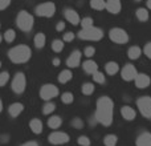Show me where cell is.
<instances>
[{
    "label": "cell",
    "instance_id": "cell-26",
    "mask_svg": "<svg viewBox=\"0 0 151 146\" xmlns=\"http://www.w3.org/2000/svg\"><path fill=\"white\" fill-rule=\"evenodd\" d=\"M90 7L96 11H102L106 8V1L105 0H90Z\"/></svg>",
    "mask_w": 151,
    "mask_h": 146
},
{
    "label": "cell",
    "instance_id": "cell-45",
    "mask_svg": "<svg viewBox=\"0 0 151 146\" xmlns=\"http://www.w3.org/2000/svg\"><path fill=\"white\" fill-rule=\"evenodd\" d=\"M52 64H53V65H55V66H58V65H60V64H61V61H60V59H57V57H56V59H53V61H52Z\"/></svg>",
    "mask_w": 151,
    "mask_h": 146
},
{
    "label": "cell",
    "instance_id": "cell-29",
    "mask_svg": "<svg viewBox=\"0 0 151 146\" xmlns=\"http://www.w3.org/2000/svg\"><path fill=\"white\" fill-rule=\"evenodd\" d=\"M93 92H94V85L91 82H85L82 85V94L90 96V94H93Z\"/></svg>",
    "mask_w": 151,
    "mask_h": 146
},
{
    "label": "cell",
    "instance_id": "cell-43",
    "mask_svg": "<svg viewBox=\"0 0 151 146\" xmlns=\"http://www.w3.org/2000/svg\"><path fill=\"white\" fill-rule=\"evenodd\" d=\"M56 29H57L58 32L64 31V29H65V23H64V21H58L57 25H56Z\"/></svg>",
    "mask_w": 151,
    "mask_h": 146
},
{
    "label": "cell",
    "instance_id": "cell-49",
    "mask_svg": "<svg viewBox=\"0 0 151 146\" xmlns=\"http://www.w3.org/2000/svg\"><path fill=\"white\" fill-rule=\"evenodd\" d=\"M0 43H1V35H0Z\"/></svg>",
    "mask_w": 151,
    "mask_h": 146
},
{
    "label": "cell",
    "instance_id": "cell-8",
    "mask_svg": "<svg viewBox=\"0 0 151 146\" xmlns=\"http://www.w3.org/2000/svg\"><path fill=\"white\" fill-rule=\"evenodd\" d=\"M58 93H60L58 88L56 85H53V84H45L40 89V97L42 100H45V101H50L52 98L57 97Z\"/></svg>",
    "mask_w": 151,
    "mask_h": 146
},
{
    "label": "cell",
    "instance_id": "cell-17",
    "mask_svg": "<svg viewBox=\"0 0 151 146\" xmlns=\"http://www.w3.org/2000/svg\"><path fill=\"white\" fill-rule=\"evenodd\" d=\"M121 114H122V117L125 118L126 121H133L134 118L137 117V112L130 106H122V109H121Z\"/></svg>",
    "mask_w": 151,
    "mask_h": 146
},
{
    "label": "cell",
    "instance_id": "cell-6",
    "mask_svg": "<svg viewBox=\"0 0 151 146\" xmlns=\"http://www.w3.org/2000/svg\"><path fill=\"white\" fill-rule=\"evenodd\" d=\"M109 37L115 44H126L129 41V35L122 28H111L109 32Z\"/></svg>",
    "mask_w": 151,
    "mask_h": 146
},
{
    "label": "cell",
    "instance_id": "cell-2",
    "mask_svg": "<svg viewBox=\"0 0 151 146\" xmlns=\"http://www.w3.org/2000/svg\"><path fill=\"white\" fill-rule=\"evenodd\" d=\"M31 48L28 45H17V47H13L12 49H9L8 52V57L12 63L15 64H23L31 59Z\"/></svg>",
    "mask_w": 151,
    "mask_h": 146
},
{
    "label": "cell",
    "instance_id": "cell-40",
    "mask_svg": "<svg viewBox=\"0 0 151 146\" xmlns=\"http://www.w3.org/2000/svg\"><path fill=\"white\" fill-rule=\"evenodd\" d=\"M76 35L73 33V32H66V33H64V41H72V40L74 39Z\"/></svg>",
    "mask_w": 151,
    "mask_h": 146
},
{
    "label": "cell",
    "instance_id": "cell-3",
    "mask_svg": "<svg viewBox=\"0 0 151 146\" xmlns=\"http://www.w3.org/2000/svg\"><path fill=\"white\" fill-rule=\"evenodd\" d=\"M16 24H17V27L23 32H29L32 28H33L35 19L29 12L21 11V12L17 15V17H16Z\"/></svg>",
    "mask_w": 151,
    "mask_h": 146
},
{
    "label": "cell",
    "instance_id": "cell-51",
    "mask_svg": "<svg viewBox=\"0 0 151 146\" xmlns=\"http://www.w3.org/2000/svg\"><path fill=\"white\" fill-rule=\"evenodd\" d=\"M135 1H141V0H135Z\"/></svg>",
    "mask_w": 151,
    "mask_h": 146
},
{
    "label": "cell",
    "instance_id": "cell-10",
    "mask_svg": "<svg viewBox=\"0 0 151 146\" xmlns=\"http://www.w3.org/2000/svg\"><path fill=\"white\" fill-rule=\"evenodd\" d=\"M69 134L64 133V132H53L48 136V141L52 145H64L69 142Z\"/></svg>",
    "mask_w": 151,
    "mask_h": 146
},
{
    "label": "cell",
    "instance_id": "cell-41",
    "mask_svg": "<svg viewBox=\"0 0 151 146\" xmlns=\"http://www.w3.org/2000/svg\"><path fill=\"white\" fill-rule=\"evenodd\" d=\"M143 52H145V55H146L147 57L151 59V43H147V44L145 45V48H143Z\"/></svg>",
    "mask_w": 151,
    "mask_h": 146
},
{
    "label": "cell",
    "instance_id": "cell-25",
    "mask_svg": "<svg viewBox=\"0 0 151 146\" xmlns=\"http://www.w3.org/2000/svg\"><path fill=\"white\" fill-rule=\"evenodd\" d=\"M45 43H47V37H45L44 33H37L35 36V47L36 48H44L45 47Z\"/></svg>",
    "mask_w": 151,
    "mask_h": 146
},
{
    "label": "cell",
    "instance_id": "cell-28",
    "mask_svg": "<svg viewBox=\"0 0 151 146\" xmlns=\"http://www.w3.org/2000/svg\"><path fill=\"white\" fill-rule=\"evenodd\" d=\"M117 136H114V134H107L106 137L104 138V144L105 146H115L117 145Z\"/></svg>",
    "mask_w": 151,
    "mask_h": 146
},
{
    "label": "cell",
    "instance_id": "cell-7",
    "mask_svg": "<svg viewBox=\"0 0 151 146\" xmlns=\"http://www.w3.org/2000/svg\"><path fill=\"white\" fill-rule=\"evenodd\" d=\"M25 86H27V78H25V74L21 72L16 73L15 77L12 80V84H11V88L12 90L15 92L16 94H21L24 90H25Z\"/></svg>",
    "mask_w": 151,
    "mask_h": 146
},
{
    "label": "cell",
    "instance_id": "cell-21",
    "mask_svg": "<svg viewBox=\"0 0 151 146\" xmlns=\"http://www.w3.org/2000/svg\"><path fill=\"white\" fill-rule=\"evenodd\" d=\"M72 77H73V73H72L70 69H64V71H61L60 74H58V81H60L61 84H66L72 80Z\"/></svg>",
    "mask_w": 151,
    "mask_h": 146
},
{
    "label": "cell",
    "instance_id": "cell-12",
    "mask_svg": "<svg viewBox=\"0 0 151 146\" xmlns=\"http://www.w3.org/2000/svg\"><path fill=\"white\" fill-rule=\"evenodd\" d=\"M134 81H135V86L138 89H145L151 84L150 76H147L146 73H138Z\"/></svg>",
    "mask_w": 151,
    "mask_h": 146
},
{
    "label": "cell",
    "instance_id": "cell-24",
    "mask_svg": "<svg viewBox=\"0 0 151 146\" xmlns=\"http://www.w3.org/2000/svg\"><path fill=\"white\" fill-rule=\"evenodd\" d=\"M142 55V49L139 47H130L127 51V56L129 59H131V60H137V59H139V56Z\"/></svg>",
    "mask_w": 151,
    "mask_h": 146
},
{
    "label": "cell",
    "instance_id": "cell-9",
    "mask_svg": "<svg viewBox=\"0 0 151 146\" xmlns=\"http://www.w3.org/2000/svg\"><path fill=\"white\" fill-rule=\"evenodd\" d=\"M36 15L41 17H52L56 12V5L53 3H42L36 7Z\"/></svg>",
    "mask_w": 151,
    "mask_h": 146
},
{
    "label": "cell",
    "instance_id": "cell-31",
    "mask_svg": "<svg viewBox=\"0 0 151 146\" xmlns=\"http://www.w3.org/2000/svg\"><path fill=\"white\" fill-rule=\"evenodd\" d=\"M61 101H63L64 104H72V102L74 101L73 93H70V92H65V93H63V96H61Z\"/></svg>",
    "mask_w": 151,
    "mask_h": 146
},
{
    "label": "cell",
    "instance_id": "cell-18",
    "mask_svg": "<svg viewBox=\"0 0 151 146\" xmlns=\"http://www.w3.org/2000/svg\"><path fill=\"white\" fill-rule=\"evenodd\" d=\"M135 144L137 146H151V133H142L141 136H138Z\"/></svg>",
    "mask_w": 151,
    "mask_h": 146
},
{
    "label": "cell",
    "instance_id": "cell-5",
    "mask_svg": "<svg viewBox=\"0 0 151 146\" xmlns=\"http://www.w3.org/2000/svg\"><path fill=\"white\" fill-rule=\"evenodd\" d=\"M137 106L139 108V112L143 117L147 120L151 118V97L150 96H142L137 100Z\"/></svg>",
    "mask_w": 151,
    "mask_h": 146
},
{
    "label": "cell",
    "instance_id": "cell-19",
    "mask_svg": "<svg viewBox=\"0 0 151 146\" xmlns=\"http://www.w3.org/2000/svg\"><path fill=\"white\" fill-rule=\"evenodd\" d=\"M82 65H83V71H85L86 73H89V74H93V73H96L97 71H98V65H97V63L93 61V60L85 61Z\"/></svg>",
    "mask_w": 151,
    "mask_h": 146
},
{
    "label": "cell",
    "instance_id": "cell-15",
    "mask_svg": "<svg viewBox=\"0 0 151 146\" xmlns=\"http://www.w3.org/2000/svg\"><path fill=\"white\" fill-rule=\"evenodd\" d=\"M105 9H107L110 13H114V15L119 13L122 9L121 0H106V8Z\"/></svg>",
    "mask_w": 151,
    "mask_h": 146
},
{
    "label": "cell",
    "instance_id": "cell-39",
    "mask_svg": "<svg viewBox=\"0 0 151 146\" xmlns=\"http://www.w3.org/2000/svg\"><path fill=\"white\" fill-rule=\"evenodd\" d=\"M94 53H96V49H94V47H86L85 49H83V55H85L86 57H93Z\"/></svg>",
    "mask_w": 151,
    "mask_h": 146
},
{
    "label": "cell",
    "instance_id": "cell-1",
    "mask_svg": "<svg viewBox=\"0 0 151 146\" xmlns=\"http://www.w3.org/2000/svg\"><path fill=\"white\" fill-rule=\"evenodd\" d=\"M113 114H114L113 100L107 96L99 97L96 108V121L102 124L104 126H110L113 122Z\"/></svg>",
    "mask_w": 151,
    "mask_h": 146
},
{
    "label": "cell",
    "instance_id": "cell-33",
    "mask_svg": "<svg viewBox=\"0 0 151 146\" xmlns=\"http://www.w3.org/2000/svg\"><path fill=\"white\" fill-rule=\"evenodd\" d=\"M16 39V32L13 31V29H7L4 33V40L7 43H12L13 40Z\"/></svg>",
    "mask_w": 151,
    "mask_h": 146
},
{
    "label": "cell",
    "instance_id": "cell-42",
    "mask_svg": "<svg viewBox=\"0 0 151 146\" xmlns=\"http://www.w3.org/2000/svg\"><path fill=\"white\" fill-rule=\"evenodd\" d=\"M9 4H11V0H0V11L9 7Z\"/></svg>",
    "mask_w": 151,
    "mask_h": 146
},
{
    "label": "cell",
    "instance_id": "cell-20",
    "mask_svg": "<svg viewBox=\"0 0 151 146\" xmlns=\"http://www.w3.org/2000/svg\"><path fill=\"white\" fill-rule=\"evenodd\" d=\"M29 128L35 134H40L42 132V122L39 120V118H33V120L29 122Z\"/></svg>",
    "mask_w": 151,
    "mask_h": 146
},
{
    "label": "cell",
    "instance_id": "cell-11",
    "mask_svg": "<svg viewBox=\"0 0 151 146\" xmlns=\"http://www.w3.org/2000/svg\"><path fill=\"white\" fill-rule=\"evenodd\" d=\"M137 74H138V72H137L135 66L131 65V64H126V65L122 68V71H121V76H122V78L125 81H133V80H135Z\"/></svg>",
    "mask_w": 151,
    "mask_h": 146
},
{
    "label": "cell",
    "instance_id": "cell-36",
    "mask_svg": "<svg viewBox=\"0 0 151 146\" xmlns=\"http://www.w3.org/2000/svg\"><path fill=\"white\" fill-rule=\"evenodd\" d=\"M72 126L80 130V129L83 128V121L81 120L80 117H76V118H73V120H72Z\"/></svg>",
    "mask_w": 151,
    "mask_h": 146
},
{
    "label": "cell",
    "instance_id": "cell-13",
    "mask_svg": "<svg viewBox=\"0 0 151 146\" xmlns=\"http://www.w3.org/2000/svg\"><path fill=\"white\" fill-rule=\"evenodd\" d=\"M81 52L80 51H73V52L70 53V56L68 57V60H66V65L69 66V68H77V66H80L81 64Z\"/></svg>",
    "mask_w": 151,
    "mask_h": 146
},
{
    "label": "cell",
    "instance_id": "cell-48",
    "mask_svg": "<svg viewBox=\"0 0 151 146\" xmlns=\"http://www.w3.org/2000/svg\"><path fill=\"white\" fill-rule=\"evenodd\" d=\"M1 110H3V101L0 100V113H1Z\"/></svg>",
    "mask_w": 151,
    "mask_h": 146
},
{
    "label": "cell",
    "instance_id": "cell-27",
    "mask_svg": "<svg viewBox=\"0 0 151 146\" xmlns=\"http://www.w3.org/2000/svg\"><path fill=\"white\" fill-rule=\"evenodd\" d=\"M137 17H138L139 21H147L149 20V11L146 8H138L135 12Z\"/></svg>",
    "mask_w": 151,
    "mask_h": 146
},
{
    "label": "cell",
    "instance_id": "cell-34",
    "mask_svg": "<svg viewBox=\"0 0 151 146\" xmlns=\"http://www.w3.org/2000/svg\"><path fill=\"white\" fill-rule=\"evenodd\" d=\"M93 80H94V82H97V84H104L105 82V74L102 72L97 71L96 73H93Z\"/></svg>",
    "mask_w": 151,
    "mask_h": 146
},
{
    "label": "cell",
    "instance_id": "cell-14",
    "mask_svg": "<svg viewBox=\"0 0 151 146\" xmlns=\"http://www.w3.org/2000/svg\"><path fill=\"white\" fill-rule=\"evenodd\" d=\"M64 15H65V19L70 24H73V25L80 24V21H81L80 15H78V12H76L74 9H72V8H66V9L64 11Z\"/></svg>",
    "mask_w": 151,
    "mask_h": 146
},
{
    "label": "cell",
    "instance_id": "cell-16",
    "mask_svg": "<svg viewBox=\"0 0 151 146\" xmlns=\"http://www.w3.org/2000/svg\"><path fill=\"white\" fill-rule=\"evenodd\" d=\"M23 110H24V105L20 104V102H15V104L9 105V108H8V113H9V116L13 118L19 117V116L23 113Z\"/></svg>",
    "mask_w": 151,
    "mask_h": 146
},
{
    "label": "cell",
    "instance_id": "cell-22",
    "mask_svg": "<svg viewBox=\"0 0 151 146\" xmlns=\"http://www.w3.org/2000/svg\"><path fill=\"white\" fill-rule=\"evenodd\" d=\"M105 71H106L107 74L113 76V74H115V73H118L119 65H118L115 61H109V63H106V65H105Z\"/></svg>",
    "mask_w": 151,
    "mask_h": 146
},
{
    "label": "cell",
    "instance_id": "cell-47",
    "mask_svg": "<svg viewBox=\"0 0 151 146\" xmlns=\"http://www.w3.org/2000/svg\"><path fill=\"white\" fill-rule=\"evenodd\" d=\"M147 7L151 9V0H147Z\"/></svg>",
    "mask_w": 151,
    "mask_h": 146
},
{
    "label": "cell",
    "instance_id": "cell-44",
    "mask_svg": "<svg viewBox=\"0 0 151 146\" xmlns=\"http://www.w3.org/2000/svg\"><path fill=\"white\" fill-rule=\"evenodd\" d=\"M21 146H39V145H37V142L31 141V142H25V144H23Z\"/></svg>",
    "mask_w": 151,
    "mask_h": 146
},
{
    "label": "cell",
    "instance_id": "cell-4",
    "mask_svg": "<svg viewBox=\"0 0 151 146\" xmlns=\"http://www.w3.org/2000/svg\"><path fill=\"white\" fill-rule=\"evenodd\" d=\"M78 37L82 40H90V41H98L104 37V31L101 28L90 27V28H82L78 32Z\"/></svg>",
    "mask_w": 151,
    "mask_h": 146
},
{
    "label": "cell",
    "instance_id": "cell-37",
    "mask_svg": "<svg viewBox=\"0 0 151 146\" xmlns=\"http://www.w3.org/2000/svg\"><path fill=\"white\" fill-rule=\"evenodd\" d=\"M8 80H9V73L8 72H1L0 73V88L4 86L5 84L8 82Z\"/></svg>",
    "mask_w": 151,
    "mask_h": 146
},
{
    "label": "cell",
    "instance_id": "cell-38",
    "mask_svg": "<svg viewBox=\"0 0 151 146\" xmlns=\"http://www.w3.org/2000/svg\"><path fill=\"white\" fill-rule=\"evenodd\" d=\"M78 145L81 146H90V138L86 136H81L78 137Z\"/></svg>",
    "mask_w": 151,
    "mask_h": 146
},
{
    "label": "cell",
    "instance_id": "cell-50",
    "mask_svg": "<svg viewBox=\"0 0 151 146\" xmlns=\"http://www.w3.org/2000/svg\"><path fill=\"white\" fill-rule=\"evenodd\" d=\"M0 68H1V61H0Z\"/></svg>",
    "mask_w": 151,
    "mask_h": 146
},
{
    "label": "cell",
    "instance_id": "cell-30",
    "mask_svg": "<svg viewBox=\"0 0 151 146\" xmlns=\"http://www.w3.org/2000/svg\"><path fill=\"white\" fill-rule=\"evenodd\" d=\"M55 109H56V105H55V102H50V101H48L47 104L44 105V108H42V113H44V114H50V113H53V112H55Z\"/></svg>",
    "mask_w": 151,
    "mask_h": 146
},
{
    "label": "cell",
    "instance_id": "cell-35",
    "mask_svg": "<svg viewBox=\"0 0 151 146\" xmlns=\"http://www.w3.org/2000/svg\"><path fill=\"white\" fill-rule=\"evenodd\" d=\"M93 23H94V20L91 17H83V19H81V21H80L82 28H90V27H93Z\"/></svg>",
    "mask_w": 151,
    "mask_h": 146
},
{
    "label": "cell",
    "instance_id": "cell-23",
    "mask_svg": "<svg viewBox=\"0 0 151 146\" xmlns=\"http://www.w3.org/2000/svg\"><path fill=\"white\" fill-rule=\"evenodd\" d=\"M63 124V120H61L60 116H52V117L48 120V126L50 129H58Z\"/></svg>",
    "mask_w": 151,
    "mask_h": 146
},
{
    "label": "cell",
    "instance_id": "cell-32",
    "mask_svg": "<svg viewBox=\"0 0 151 146\" xmlns=\"http://www.w3.org/2000/svg\"><path fill=\"white\" fill-rule=\"evenodd\" d=\"M64 49V41L63 40H53L52 43V51H55V52H61V51Z\"/></svg>",
    "mask_w": 151,
    "mask_h": 146
},
{
    "label": "cell",
    "instance_id": "cell-46",
    "mask_svg": "<svg viewBox=\"0 0 151 146\" xmlns=\"http://www.w3.org/2000/svg\"><path fill=\"white\" fill-rule=\"evenodd\" d=\"M8 136H3V137H0V141H3V142H7L8 141Z\"/></svg>",
    "mask_w": 151,
    "mask_h": 146
}]
</instances>
